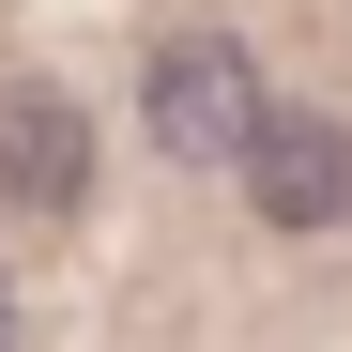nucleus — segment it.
<instances>
[{
  "mask_svg": "<svg viewBox=\"0 0 352 352\" xmlns=\"http://www.w3.org/2000/svg\"><path fill=\"white\" fill-rule=\"evenodd\" d=\"M230 168H245V199L276 230H337L352 214V123H322V107H261Z\"/></svg>",
  "mask_w": 352,
  "mask_h": 352,
  "instance_id": "nucleus-1",
  "label": "nucleus"
},
{
  "mask_svg": "<svg viewBox=\"0 0 352 352\" xmlns=\"http://www.w3.org/2000/svg\"><path fill=\"white\" fill-rule=\"evenodd\" d=\"M245 123H261L245 46H230V31H168V46H153V138L199 168V153H245Z\"/></svg>",
  "mask_w": 352,
  "mask_h": 352,
  "instance_id": "nucleus-2",
  "label": "nucleus"
},
{
  "mask_svg": "<svg viewBox=\"0 0 352 352\" xmlns=\"http://www.w3.org/2000/svg\"><path fill=\"white\" fill-rule=\"evenodd\" d=\"M0 199H16V214H77V199H92V123H77V92H0Z\"/></svg>",
  "mask_w": 352,
  "mask_h": 352,
  "instance_id": "nucleus-3",
  "label": "nucleus"
},
{
  "mask_svg": "<svg viewBox=\"0 0 352 352\" xmlns=\"http://www.w3.org/2000/svg\"><path fill=\"white\" fill-rule=\"evenodd\" d=\"M0 337H16V291H0Z\"/></svg>",
  "mask_w": 352,
  "mask_h": 352,
  "instance_id": "nucleus-4",
  "label": "nucleus"
}]
</instances>
